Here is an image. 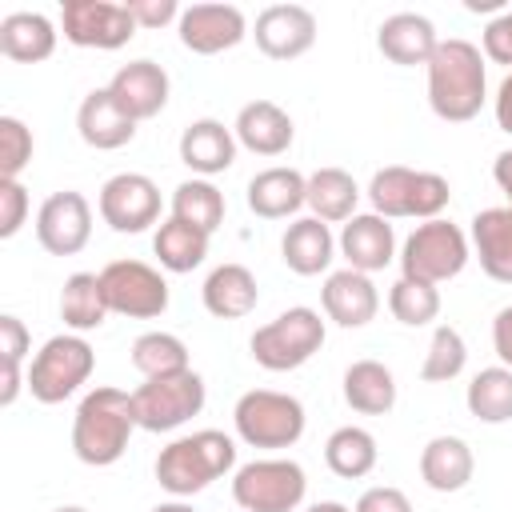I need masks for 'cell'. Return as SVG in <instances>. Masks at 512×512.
Segmentation results:
<instances>
[{
	"label": "cell",
	"mask_w": 512,
	"mask_h": 512,
	"mask_svg": "<svg viewBox=\"0 0 512 512\" xmlns=\"http://www.w3.org/2000/svg\"><path fill=\"white\" fill-rule=\"evenodd\" d=\"M488 100L484 52L472 40H440L428 60V104L448 124H468Z\"/></svg>",
	"instance_id": "1"
},
{
	"label": "cell",
	"mask_w": 512,
	"mask_h": 512,
	"mask_svg": "<svg viewBox=\"0 0 512 512\" xmlns=\"http://www.w3.org/2000/svg\"><path fill=\"white\" fill-rule=\"evenodd\" d=\"M136 432L132 396L120 388H92L72 416V452L88 468H108L128 452Z\"/></svg>",
	"instance_id": "2"
},
{
	"label": "cell",
	"mask_w": 512,
	"mask_h": 512,
	"mask_svg": "<svg viewBox=\"0 0 512 512\" xmlns=\"http://www.w3.org/2000/svg\"><path fill=\"white\" fill-rule=\"evenodd\" d=\"M232 468H236V440L216 428L180 436L168 448H160V456H156V480L176 500L204 492L212 480L228 476Z\"/></svg>",
	"instance_id": "3"
},
{
	"label": "cell",
	"mask_w": 512,
	"mask_h": 512,
	"mask_svg": "<svg viewBox=\"0 0 512 512\" xmlns=\"http://www.w3.org/2000/svg\"><path fill=\"white\" fill-rule=\"evenodd\" d=\"M368 200H372V212L384 216V220H420L424 224V220H436L448 208L452 188L440 172L388 164L372 176Z\"/></svg>",
	"instance_id": "4"
},
{
	"label": "cell",
	"mask_w": 512,
	"mask_h": 512,
	"mask_svg": "<svg viewBox=\"0 0 512 512\" xmlns=\"http://www.w3.org/2000/svg\"><path fill=\"white\" fill-rule=\"evenodd\" d=\"M252 360L268 372H296L324 348V320L316 308H284L276 320L252 332Z\"/></svg>",
	"instance_id": "5"
},
{
	"label": "cell",
	"mask_w": 512,
	"mask_h": 512,
	"mask_svg": "<svg viewBox=\"0 0 512 512\" xmlns=\"http://www.w3.org/2000/svg\"><path fill=\"white\" fill-rule=\"evenodd\" d=\"M92 368H96L92 344L80 332H64V336L44 340V348L32 356L24 388L40 404H64L72 392H80L88 384Z\"/></svg>",
	"instance_id": "6"
},
{
	"label": "cell",
	"mask_w": 512,
	"mask_h": 512,
	"mask_svg": "<svg viewBox=\"0 0 512 512\" xmlns=\"http://www.w3.org/2000/svg\"><path fill=\"white\" fill-rule=\"evenodd\" d=\"M232 424L248 448H292L304 436L308 416L296 396L272 392V388H252L236 400Z\"/></svg>",
	"instance_id": "7"
},
{
	"label": "cell",
	"mask_w": 512,
	"mask_h": 512,
	"mask_svg": "<svg viewBox=\"0 0 512 512\" xmlns=\"http://www.w3.org/2000/svg\"><path fill=\"white\" fill-rule=\"evenodd\" d=\"M468 256H472L468 236L452 220L436 216V220H424L412 228V236L404 240L396 260H400V276H412L424 284H444L464 272Z\"/></svg>",
	"instance_id": "8"
},
{
	"label": "cell",
	"mask_w": 512,
	"mask_h": 512,
	"mask_svg": "<svg viewBox=\"0 0 512 512\" xmlns=\"http://www.w3.org/2000/svg\"><path fill=\"white\" fill-rule=\"evenodd\" d=\"M308 476L296 460L264 456L248 460L232 476V500L240 512H296L304 504Z\"/></svg>",
	"instance_id": "9"
},
{
	"label": "cell",
	"mask_w": 512,
	"mask_h": 512,
	"mask_svg": "<svg viewBox=\"0 0 512 512\" xmlns=\"http://www.w3.org/2000/svg\"><path fill=\"white\" fill-rule=\"evenodd\" d=\"M208 400L204 376L200 372H176V376H160V380H144L132 392V412H136V428L144 432H172L180 424H188L192 416H200Z\"/></svg>",
	"instance_id": "10"
},
{
	"label": "cell",
	"mask_w": 512,
	"mask_h": 512,
	"mask_svg": "<svg viewBox=\"0 0 512 512\" xmlns=\"http://www.w3.org/2000/svg\"><path fill=\"white\" fill-rule=\"evenodd\" d=\"M108 312L128 320H156L168 312V280L144 260H112L100 268Z\"/></svg>",
	"instance_id": "11"
},
{
	"label": "cell",
	"mask_w": 512,
	"mask_h": 512,
	"mask_svg": "<svg viewBox=\"0 0 512 512\" xmlns=\"http://www.w3.org/2000/svg\"><path fill=\"white\" fill-rule=\"evenodd\" d=\"M60 28L68 44L100 48V52H116L136 36V20L128 4H116V0H64Z\"/></svg>",
	"instance_id": "12"
},
{
	"label": "cell",
	"mask_w": 512,
	"mask_h": 512,
	"mask_svg": "<svg viewBox=\"0 0 512 512\" xmlns=\"http://www.w3.org/2000/svg\"><path fill=\"white\" fill-rule=\"evenodd\" d=\"M96 208H100V220L112 232L136 236V232H148L160 220V188L144 172H116L100 184Z\"/></svg>",
	"instance_id": "13"
},
{
	"label": "cell",
	"mask_w": 512,
	"mask_h": 512,
	"mask_svg": "<svg viewBox=\"0 0 512 512\" xmlns=\"http://www.w3.org/2000/svg\"><path fill=\"white\" fill-rule=\"evenodd\" d=\"M36 240L48 256L84 252L92 240V204L72 188L52 192L36 212Z\"/></svg>",
	"instance_id": "14"
},
{
	"label": "cell",
	"mask_w": 512,
	"mask_h": 512,
	"mask_svg": "<svg viewBox=\"0 0 512 512\" xmlns=\"http://www.w3.org/2000/svg\"><path fill=\"white\" fill-rule=\"evenodd\" d=\"M180 44L196 56H216L248 36V20L236 4H188L176 20Z\"/></svg>",
	"instance_id": "15"
},
{
	"label": "cell",
	"mask_w": 512,
	"mask_h": 512,
	"mask_svg": "<svg viewBox=\"0 0 512 512\" xmlns=\"http://www.w3.org/2000/svg\"><path fill=\"white\" fill-rule=\"evenodd\" d=\"M252 36L268 60H296L316 44V16L304 4H268L256 16Z\"/></svg>",
	"instance_id": "16"
},
{
	"label": "cell",
	"mask_w": 512,
	"mask_h": 512,
	"mask_svg": "<svg viewBox=\"0 0 512 512\" xmlns=\"http://www.w3.org/2000/svg\"><path fill=\"white\" fill-rule=\"evenodd\" d=\"M320 304H324V316L332 324L364 328L380 312V292H376L372 276H364L356 268H336V272H328V280L320 288Z\"/></svg>",
	"instance_id": "17"
},
{
	"label": "cell",
	"mask_w": 512,
	"mask_h": 512,
	"mask_svg": "<svg viewBox=\"0 0 512 512\" xmlns=\"http://www.w3.org/2000/svg\"><path fill=\"white\" fill-rule=\"evenodd\" d=\"M168 72L156 60H128L116 68V76L108 80V92L116 96V104L140 124L164 112L168 104Z\"/></svg>",
	"instance_id": "18"
},
{
	"label": "cell",
	"mask_w": 512,
	"mask_h": 512,
	"mask_svg": "<svg viewBox=\"0 0 512 512\" xmlns=\"http://www.w3.org/2000/svg\"><path fill=\"white\" fill-rule=\"evenodd\" d=\"M340 256L348 260V268L372 276L380 268H388L396 260V232L384 216L376 212H356L344 228H340V240H336Z\"/></svg>",
	"instance_id": "19"
},
{
	"label": "cell",
	"mask_w": 512,
	"mask_h": 512,
	"mask_svg": "<svg viewBox=\"0 0 512 512\" xmlns=\"http://www.w3.org/2000/svg\"><path fill=\"white\" fill-rule=\"evenodd\" d=\"M76 132L96 152H116L136 136V120L116 104V96L104 88H92L76 108Z\"/></svg>",
	"instance_id": "20"
},
{
	"label": "cell",
	"mask_w": 512,
	"mask_h": 512,
	"mask_svg": "<svg viewBox=\"0 0 512 512\" xmlns=\"http://www.w3.org/2000/svg\"><path fill=\"white\" fill-rule=\"evenodd\" d=\"M436 44H440V36H436L432 20L420 16V12H392V16L376 28V48H380V56L392 60V64H400V68H416V64L428 68Z\"/></svg>",
	"instance_id": "21"
},
{
	"label": "cell",
	"mask_w": 512,
	"mask_h": 512,
	"mask_svg": "<svg viewBox=\"0 0 512 512\" xmlns=\"http://www.w3.org/2000/svg\"><path fill=\"white\" fill-rule=\"evenodd\" d=\"M236 144L256 152V156H280L292 148V136H296V124L292 116L276 104V100H248L240 112H236Z\"/></svg>",
	"instance_id": "22"
},
{
	"label": "cell",
	"mask_w": 512,
	"mask_h": 512,
	"mask_svg": "<svg viewBox=\"0 0 512 512\" xmlns=\"http://www.w3.org/2000/svg\"><path fill=\"white\" fill-rule=\"evenodd\" d=\"M180 160L192 168V176L212 180L236 164V132L224 128V120H192L180 132Z\"/></svg>",
	"instance_id": "23"
},
{
	"label": "cell",
	"mask_w": 512,
	"mask_h": 512,
	"mask_svg": "<svg viewBox=\"0 0 512 512\" xmlns=\"http://www.w3.org/2000/svg\"><path fill=\"white\" fill-rule=\"evenodd\" d=\"M308 204V176L296 168H264L248 180V208L260 220H288Z\"/></svg>",
	"instance_id": "24"
},
{
	"label": "cell",
	"mask_w": 512,
	"mask_h": 512,
	"mask_svg": "<svg viewBox=\"0 0 512 512\" xmlns=\"http://www.w3.org/2000/svg\"><path fill=\"white\" fill-rule=\"evenodd\" d=\"M332 256H336V236L316 216L292 220L284 228V236H280V260L296 276H320V272H328Z\"/></svg>",
	"instance_id": "25"
},
{
	"label": "cell",
	"mask_w": 512,
	"mask_h": 512,
	"mask_svg": "<svg viewBox=\"0 0 512 512\" xmlns=\"http://www.w3.org/2000/svg\"><path fill=\"white\" fill-rule=\"evenodd\" d=\"M472 252L488 280L512 284V208H484L472 216Z\"/></svg>",
	"instance_id": "26"
},
{
	"label": "cell",
	"mask_w": 512,
	"mask_h": 512,
	"mask_svg": "<svg viewBox=\"0 0 512 512\" xmlns=\"http://www.w3.org/2000/svg\"><path fill=\"white\" fill-rule=\"evenodd\" d=\"M476 472V456L460 436H432L420 448V480L432 492H460Z\"/></svg>",
	"instance_id": "27"
},
{
	"label": "cell",
	"mask_w": 512,
	"mask_h": 512,
	"mask_svg": "<svg viewBox=\"0 0 512 512\" xmlns=\"http://www.w3.org/2000/svg\"><path fill=\"white\" fill-rule=\"evenodd\" d=\"M200 300H204L208 316H216V320H244L256 308L260 288H256V276L244 264H220V268L208 272V280L200 288Z\"/></svg>",
	"instance_id": "28"
},
{
	"label": "cell",
	"mask_w": 512,
	"mask_h": 512,
	"mask_svg": "<svg viewBox=\"0 0 512 512\" xmlns=\"http://www.w3.org/2000/svg\"><path fill=\"white\" fill-rule=\"evenodd\" d=\"M344 404L360 416H388L396 408V376L380 360H356L344 368Z\"/></svg>",
	"instance_id": "29"
},
{
	"label": "cell",
	"mask_w": 512,
	"mask_h": 512,
	"mask_svg": "<svg viewBox=\"0 0 512 512\" xmlns=\"http://www.w3.org/2000/svg\"><path fill=\"white\" fill-rule=\"evenodd\" d=\"M0 52L16 64H40L56 52V24L44 12H8L0 20Z\"/></svg>",
	"instance_id": "30"
},
{
	"label": "cell",
	"mask_w": 512,
	"mask_h": 512,
	"mask_svg": "<svg viewBox=\"0 0 512 512\" xmlns=\"http://www.w3.org/2000/svg\"><path fill=\"white\" fill-rule=\"evenodd\" d=\"M356 204H360V188L352 180V172L344 168H316L308 176V208L316 220L324 224H348L356 216Z\"/></svg>",
	"instance_id": "31"
},
{
	"label": "cell",
	"mask_w": 512,
	"mask_h": 512,
	"mask_svg": "<svg viewBox=\"0 0 512 512\" xmlns=\"http://www.w3.org/2000/svg\"><path fill=\"white\" fill-rule=\"evenodd\" d=\"M60 320L72 332H96L108 320V300H104V284L100 272H72L60 288Z\"/></svg>",
	"instance_id": "32"
},
{
	"label": "cell",
	"mask_w": 512,
	"mask_h": 512,
	"mask_svg": "<svg viewBox=\"0 0 512 512\" xmlns=\"http://www.w3.org/2000/svg\"><path fill=\"white\" fill-rule=\"evenodd\" d=\"M380 460V448H376V436L360 424H344L336 428L328 440H324V464L332 468V476L340 480H360L376 468Z\"/></svg>",
	"instance_id": "33"
},
{
	"label": "cell",
	"mask_w": 512,
	"mask_h": 512,
	"mask_svg": "<svg viewBox=\"0 0 512 512\" xmlns=\"http://www.w3.org/2000/svg\"><path fill=\"white\" fill-rule=\"evenodd\" d=\"M208 240H212L208 232H200V228H192V224L168 216V220L156 228V236H152V252H156V260H160L164 272H192V268L204 264Z\"/></svg>",
	"instance_id": "34"
},
{
	"label": "cell",
	"mask_w": 512,
	"mask_h": 512,
	"mask_svg": "<svg viewBox=\"0 0 512 512\" xmlns=\"http://www.w3.org/2000/svg\"><path fill=\"white\" fill-rule=\"evenodd\" d=\"M224 212H228L224 192L212 180L192 176V180H180L176 192H172V216L192 224V228H200V232H208V236L224 224Z\"/></svg>",
	"instance_id": "35"
},
{
	"label": "cell",
	"mask_w": 512,
	"mask_h": 512,
	"mask_svg": "<svg viewBox=\"0 0 512 512\" xmlns=\"http://www.w3.org/2000/svg\"><path fill=\"white\" fill-rule=\"evenodd\" d=\"M468 412L480 424H504L512 420V368L496 364V368H480L464 392Z\"/></svg>",
	"instance_id": "36"
},
{
	"label": "cell",
	"mask_w": 512,
	"mask_h": 512,
	"mask_svg": "<svg viewBox=\"0 0 512 512\" xmlns=\"http://www.w3.org/2000/svg\"><path fill=\"white\" fill-rule=\"evenodd\" d=\"M132 368L144 380H160V376H176L188 372V348L180 336L172 332H140L132 340Z\"/></svg>",
	"instance_id": "37"
},
{
	"label": "cell",
	"mask_w": 512,
	"mask_h": 512,
	"mask_svg": "<svg viewBox=\"0 0 512 512\" xmlns=\"http://www.w3.org/2000/svg\"><path fill=\"white\" fill-rule=\"evenodd\" d=\"M464 364H468V344H464L460 328L436 324L432 340H428V352H424V364H420V380L424 384H448L464 372Z\"/></svg>",
	"instance_id": "38"
},
{
	"label": "cell",
	"mask_w": 512,
	"mask_h": 512,
	"mask_svg": "<svg viewBox=\"0 0 512 512\" xmlns=\"http://www.w3.org/2000/svg\"><path fill=\"white\" fill-rule=\"evenodd\" d=\"M388 312L404 328H424V324H432L440 316V288L424 284V280H412V276H400L388 288Z\"/></svg>",
	"instance_id": "39"
},
{
	"label": "cell",
	"mask_w": 512,
	"mask_h": 512,
	"mask_svg": "<svg viewBox=\"0 0 512 512\" xmlns=\"http://www.w3.org/2000/svg\"><path fill=\"white\" fill-rule=\"evenodd\" d=\"M32 132L16 116H0V180H20L32 160Z\"/></svg>",
	"instance_id": "40"
},
{
	"label": "cell",
	"mask_w": 512,
	"mask_h": 512,
	"mask_svg": "<svg viewBox=\"0 0 512 512\" xmlns=\"http://www.w3.org/2000/svg\"><path fill=\"white\" fill-rule=\"evenodd\" d=\"M28 220V188L20 180H0V240H12Z\"/></svg>",
	"instance_id": "41"
},
{
	"label": "cell",
	"mask_w": 512,
	"mask_h": 512,
	"mask_svg": "<svg viewBox=\"0 0 512 512\" xmlns=\"http://www.w3.org/2000/svg\"><path fill=\"white\" fill-rule=\"evenodd\" d=\"M484 60L512 68V8H504L496 20H488V28H484Z\"/></svg>",
	"instance_id": "42"
},
{
	"label": "cell",
	"mask_w": 512,
	"mask_h": 512,
	"mask_svg": "<svg viewBox=\"0 0 512 512\" xmlns=\"http://www.w3.org/2000/svg\"><path fill=\"white\" fill-rule=\"evenodd\" d=\"M32 348V336L20 316L4 312L0 316V364H24V352Z\"/></svg>",
	"instance_id": "43"
},
{
	"label": "cell",
	"mask_w": 512,
	"mask_h": 512,
	"mask_svg": "<svg viewBox=\"0 0 512 512\" xmlns=\"http://www.w3.org/2000/svg\"><path fill=\"white\" fill-rule=\"evenodd\" d=\"M124 4H128L136 28H164V24L180 20V12H184L176 0H124Z\"/></svg>",
	"instance_id": "44"
},
{
	"label": "cell",
	"mask_w": 512,
	"mask_h": 512,
	"mask_svg": "<svg viewBox=\"0 0 512 512\" xmlns=\"http://www.w3.org/2000/svg\"><path fill=\"white\" fill-rule=\"evenodd\" d=\"M352 512H412V500L400 488H392V484H376V488L360 492Z\"/></svg>",
	"instance_id": "45"
},
{
	"label": "cell",
	"mask_w": 512,
	"mask_h": 512,
	"mask_svg": "<svg viewBox=\"0 0 512 512\" xmlns=\"http://www.w3.org/2000/svg\"><path fill=\"white\" fill-rule=\"evenodd\" d=\"M492 348H496L500 364H504V368H512V304H508V308H500V312H496V320H492Z\"/></svg>",
	"instance_id": "46"
},
{
	"label": "cell",
	"mask_w": 512,
	"mask_h": 512,
	"mask_svg": "<svg viewBox=\"0 0 512 512\" xmlns=\"http://www.w3.org/2000/svg\"><path fill=\"white\" fill-rule=\"evenodd\" d=\"M492 112H496V124H500V132H508V136H512V72L500 80V88H496V100H492Z\"/></svg>",
	"instance_id": "47"
},
{
	"label": "cell",
	"mask_w": 512,
	"mask_h": 512,
	"mask_svg": "<svg viewBox=\"0 0 512 512\" xmlns=\"http://www.w3.org/2000/svg\"><path fill=\"white\" fill-rule=\"evenodd\" d=\"M20 364H4L0 368V408H12L16 396H20Z\"/></svg>",
	"instance_id": "48"
},
{
	"label": "cell",
	"mask_w": 512,
	"mask_h": 512,
	"mask_svg": "<svg viewBox=\"0 0 512 512\" xmlns=\"http://www.w3.org/2000/svg\"><path fill=\"white\" fill-rule=\"evenodd\" d=\"M492 180H496V188L504 192V200H508V208H512V148H504V152L492 160Z\"/></svg>",
	"instance_id": "49"
},
{
	"label": "cell",
	"mask_w": 512,
	"mask_h": 512,
	"mask_svg": "<svg viewBox=\"0 0 512 512\" xmlns=\"http://www.w3.org/2000/svg\"><path fill=\"white\" fill-rule=\"evenodd\" d=\"M464 8L468 12H496V8H504V0H464Z\"/></svg>",
	"instance_id": "50"
},
{
	"label": "cell",
	"mask_w": 512,
	"mask_h": 512,
	"mask_svg": "<svg viewBox=\"0 0 512 512\" xmlns=\"http://www.w3.org/2000/svg\"><path fill=\"white\" fill-rule=\"evenodd\" d=\"M304 512H352V508L340 504V500H320V504H312V508H304Z\"/></svg>",
	"instance_id": "51"
},
{
	"label": "cell",
	"mask_w": 512,
	"mask_h": 512,
	"mask_svg": "<svg viewBox=\"0 0 512 512\" xmlns=\"http://www.w3.org/2000/svg\"><path fill=\"white\" fill-rule=\"evenodd\" d=\"M152 512H196L192 504H184V500H164V504H156Z\"/></svg>",
	"instance_id": "52"
},
{
	"label": "cell",
	"mask_w": 512,
	"mask_h": 512,
	"mask_svg": "<svg viewBox=\"0 0 512 512\" xmlns=\"http://www.w3.org/2000/svg\"><path fill=\"white\" fill-rule=\"evenodd\" d=\"M52 512H88V508H80V504H60V508H52Z\"/></svg>",
	"instance_id": "53"
}]
</instances>
